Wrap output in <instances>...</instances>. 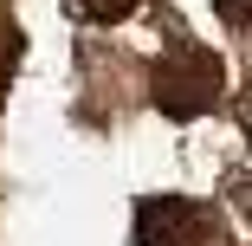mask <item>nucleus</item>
I'll return each instance as SVG.
<instances>
[{"instance_id": "1", "label": "nucleus", "mask_w": 252, "mask_h": 246, "mask_svg": "<svg viewBox=\"0 0 252 246\" xmlns=\"http://www.w3.org/2000/svg\"><path fill=\"white\" fill-rule=\"evenodd\" d=\"M220 84H226V65L207 52V45H194V39L168 45V52L156 59V78H149V91H156V110L175 117V123H194L200 110H214Z\"/></svg>"}, {"instance_id": "2", "label": "nucleus", "mask_w": 252, "mask_h": 246, "mask_svg": "<svg viewBox=\"0 0 252 246\" xmlns=\"http://www.w3.org/2000/svg\"><path fill=\"white\" fill-rule=\"evenodd\" d=\"M214 214L181 194H149L136 201V246H207Z\"/></svg>"}, {"instance_id": "3", "label": "nucleus", "mask_w": 252, "mask_h": 246, "mask_svg": "<svg viewBox=\"0 0 252 246\" xmlns=\"http://www.w3.org/2000/svg\"><path fill=\"white\" fill-rule=\"evenodd\" d=\"M71 7H78L84 20H104V26H110V20H123V13H136V0H71Z\"/></svg>"}, {"instance_id": "4", "label": "nucleus", "mask_w": 252, "mask_h": 246, "mask_svg": "<svg viewBox=\"0 0 252 246\" xmlns=\"http://www.w3.org/2000/svg\"><path fill=\"white\" fill-rule=\"evenodd\" d=\"M220 7V20L233 26V33H246V13H252V0H214Z\"/></svg>"}, {"instance_id": "5", "label": "nucleus", "mask_w": 252, "mask_h": 246, "mask_svg": "<svg viewBox=\"0 0 252 246\" xmlns=\"http://www.w3.org/2000/svg\"><path fill=\"white\" fill-rule=\"evenodd\" d=\"M13 59H20V39H13V33H0V84H7V71H13Z\"/></svg>"}]
</instances>
